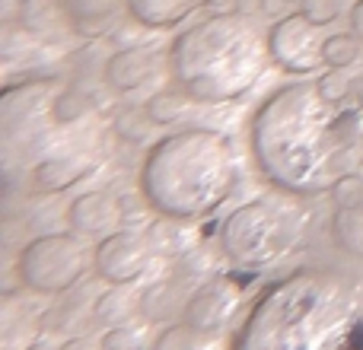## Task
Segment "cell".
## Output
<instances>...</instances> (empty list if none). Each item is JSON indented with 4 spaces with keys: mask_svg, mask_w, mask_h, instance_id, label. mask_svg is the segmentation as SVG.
I'll return each instance as SVG.
<instances>
[{
    "mask_svg": "<svg viewBox=\"0 0 363 350\" xmlns=\"http://www.w3.org/2000/svg\"><path fill=\"white\" fill-rule=\"evenodd\" d=\"M89 268V252L74 232H45L16 255V277L32 293L55 296L70 290Z\"/></svg>",
    "mask_w": 363,
    "mask_h": 350,
    "instance_id": "cell-6",
    "label": "cell"
},
{
    "mask_svg": "<svg viewBox=\"0 0 363 350\" xmlns=\"http://www.w3.org/2000/svg\"><path fill=\"white\" fill-rule=\"evenodd\" d=\"M201 0H128V13L138 26L147 29H172V26L185 23Z\"/></svg>",
    "mask_w": 363,
    "mask_h": 350,
    "instance_id": "cell-15",
    "label": "cell"
},
{
    "mask_svg": "<svg viewBox=\"0 0 363 350\" xmlns=\"http://www.w3.org/2000/svg\"><path fill=\"white\" fill-rule=\"evenodd\" d=\"M153 350H217V344H213V334H204L182 322V325L163 328L153 341Z\"/></svg>",
    "mask_w": 363,
    "mask_h": 350,
    "instance_id": "cell-17",
    "label": "cell"
},
{
    "mask_svg": "<svg viewBox=\"0 0 363 350\" xmlns=\"http://www.w3.org/2000/svg\"><path fill=\"white\" fill-rule=\"evenodd\" d=\"M61 6L77 35H102L115 16L128 10V0H61Z\"/></svg>",
    "mask_w": 363,
    "mask_h": 350,
    "instance_id": "cell-13",
    "label": "cell"
},
{
    "mask_svg": "<svg viewBox=\"0 0 363 350\" xmlns=\"http://www.w3.org/2000/svg\"><path fill=\"white\" fill-rule=\"evenodd\" d=\"M300 239V220L271 198L239 204L220 226V249L236 268L262 271L284 258Z\"/></svg>",
    "mask_w": 363,
    "mask_h": 350,
    "instance_id": "cell-5",
    "label": "cell"
},
{
    "mask_svg": "<svg viewBox=\"0 0 363 350\" xmlns=\"http://www.w3.org/2000/svg\"><path fill=\"white\" fill-rule=\"evenodd\" d=\"M150 128H153V118L147 115V108L144 112H128L115 121V131L125 140H144L147 134H150Z\"/></svg>",
    "mask_w": 363,
    "mask_h": 350,
    "instance_id": "cell-22",
    "label": "cell"
},
{
    "mask_svg": "<svg viewBox=\"0 0 363 350\" xmlns=\"http://www.w3.org/2000/svg\"><path fill=\"white\" fill-rule=\"evenodd\" d=\"M249 144L262 175L290 194L335 191L363 166V106L319 83H287L258 106Z\"/></svg>",
    "mask_w": 363,
    "mask_h": 350,
    "instance_id": "cell-1",
    "label": "cell"
},
{
    "mask_svg": "<svg viewBox=\"0 0 363 350\" xmlns=\"http://www.w3.org/2000/svg\"><path fill=\"white\" fill-rule=\"evenodd\" d=\"M360 51H363V42L354 32H335V35L325 38L322 57H325V67L345 70V67H351V64H357Z\"/></svg>",
    "mask_w": 363,
    "mask_h": 350,
    "instance_id": "cell-18",
    "label": "cell"
},
{
    "mask_svg": "<svg viewBox=\"0 0 363 350\" xmlns=\"http://www.w3.org/2000/svg\"><path fill=\"white\" fill-rule=\"evenodd\" d=\"M332 239L345 255L363 261V188L341 198L338 210L332 213Z\"/></svg>",
    "mask_w": 363,
    "mask_h": 350,
    "instance_id": "cell-14",
    "label": "cell"
},
{
    "mask_svg": "<svg viewBox=\"0 0 363 350\" xmlns=\"http://www.w3.org/2000/svg\"><path fill=\"white\" fill-rule=\"evenodd\" d=\"M351 32L363 42V0H357V4L351 6Z\"/></svg>",
    "mask_w": 363,
    "mask_h": 350,
    "instance_id": "cell-23",
    "label": "cell"
},
{
    "mask_svg": "<svg viewBox=\"0 0 363 350\" xmlns=\"http://www.w3.org/2000/svg\"><path fill=\"white\" fill-rule=\"evenodd\" d=\"M357 99H360V106H363V86H360V93H357Z\"/></svg>",
    "mask_w": 363,
    "mask_h": 350,
    "instance_id": "cell-24",
    "label": "cell"
},
{
    "mask_svg": "<svg viewBox=\"0 0 363 350\" xmlns=\"http://www.w3.org/2000/svg\"><path fill=\"white\" fill-rule=\"evenodd\" d=\"M271 64L268 35L245 13H213L169 45V74L194 102L242 99Z\"/></svg>",
    "mask_w": 363,
    "mask_h": 350,
    "instance_id": "cell-3",
    "label": "cell"
},
{
    "mask_svg": "<svg viewBox=\"0 0 363 350\" xmlns=\"http://www.w3.org/2000/svg\"><path fill=\"white\" fill-rule=\"evenodd\" d=\"M242 303V287L233 277H213V281L201 283L185 303V319L191 328L204 334H223L230 328L233 315L239 312Z\"/></svg>",
    "mask_w": 363,
    "mask_h": 350,
    "instance_id": "cell-9",
    "label": "cell"
},
{
    "mask_svg": "<svg viewBox=\"0 0 363 350\" xmlns=\"http://www.w3.org/2000/svg\"><path fill=\"white\" fill-rule=\"evenodd\" d=\"M182 112H185V99L179 93H169V89L147 99V115L153 118V125H172Z\"/></svg>",
    "mask_w": 363,
    "mask_h": 350,
    "instance_id": "cell-19",
    "label": "cell"
},
{
    "mask_svg": "<svg viewBox=\"0 0 363 350\" xmlns=\"http://www.w3.org/2000/svg\"><path fill=\"white\" fill-rule=\"evenodd\" d=\"M345 0H300V13L306 19H313L315 26H328L341 16Z\"/></svg>",
    "mask_w": 363,
    "mask_h": 350,
    "instance_id": "cell-21",
    "label": "cell"
},
{
    "mask_svg": "<svg viewBox=\"0 0 363 350\" xmlns=\"http://www.w3.org/2000/svg\"><path fill=\"white\" fill-rule=\"evenodd\" d=\"M102 350H153V344L147 341V334L140 328L118 325L102 338Z\"/></svg>",
    "mask_w": 363,
    "mask_h": 350,
    "instance_id": "cell-20",
    "label": "cell"
},
{
    "mask_svg": "<svg viewBox=\"0 0 363 350\" xmlns=\"http://www.w3.org/2000/svg\"><path fill=\"white\" fill-rule=\"evenodd\" d=\"M325 38L328 35H322V26L306 19L300 10L290 13L268 29L271 64H277L287 74H313V70L325 67V57H322Z\"/></svg>",
    "mask_w": 363,
    "mask_h": 350,
    "instance_id": "cell-7",
    "label": "cell"
},
{
    "mask_svg": "<svg viewBox=\"0 0 363 350\" xmlns=\"http://www.w3.org/2000/svg\"><path fill=\"white\" fill-rule=\"evenodd\" d=\"M67 226L83 239H106L121 230V207L108 191H83L70 201Z\"/></svg>",
    "mask_w": 363,
    "mask_h": 350,
    "instance_id": "cell-11",
    "label": "cell"
},
{
    "mask_svg": "<svg viewBox=\"0 0 363 350\" xmlns=\"http://www.w3.org/2000/svg\"><path fill=\"white\" fill-rule=\"evenodd\" d=\"M236 157L220 131L185 128L160 137L140 166V194L169 220H198L223 207L236 188Z\"/></svg>",
    "mask_w": 363,
    "mask_h": 350,
    "instance_id": "cell-4",
    "label": "cell"
},
{
    "mask_svg": "<svg viewBox=\"0 0 363 350\" xmlns=\"http://www.w3.org/2000/svg\"><path fill=\"white\" fill-rule=\"evenodd\" d=\"M163 64L169 67V51H157L153 45H134V48L115 51L106 61V83L118 93H134L144 83H150L153 77L163 70Z\"/></svg>",
    "mask_w": 363,
    "mask_h": 350,
    "instance_id": "cell-10",
    "label": "cell"
},
{
    "mask_svg": "<svg viewBox=\"0 0 363 350\" xmlns=\"http://www.w3.org/2000/svg\"><path fill=\"white\" fill-rule=\"evenodd\" d=\"M16 19L32 35H57L61 29H70L61 0H23L16 10Z\"/></svg>",
    "mask_w": 363,
    "mask_h": 350,
    "instance_id": "cell-16",
    "label": "cell"
},
{
    "mask_svg": "<svg viewBox=\"0 0 363 350\" xmlns=\"http://www.w3.org/2000/svg\"><path fill=\"white\" fill-rule=\"evenodd\" d=\"M150 242L134 230H115L93 249V268L112 287H128L140 281L150 268Z\"/></svg>",
    "mask_w": 363,
    "mask_h": 350,
    "instance_id": "cell-8",
    "label": "cell"
},
{
    "mask_svg": "<svg viewBox=\"0 0 363 350\" xmlns=\"http://www.w3.org/2000/svg\"><path fill=\"white\" fill-rule=\"evenodd\" d=\"M96 169V157H83V153H55V157H42L29 169L32 188L35 191H64L74 181L86 179Z\"/></svg>",
    "mask_w": 363,
    "mask_h": 350,
    "instance_id": "cell-12",
    "label": "cell"
},
{
    "mask_svg": "<svg viewBox=\"0 0 363 350\" xmlns=\"http://www.w3.org/2000/svg\"><path fill=\"white\" fill-rule=\"evenodd\" d=\"M230 350H363V274L300 268L268 283Z\"/></svg>",
    "mask_w": 363,
    "mask_h": 350,
    "instance_id": "cell-2",
    "label": "cell"
}]
</instances>
